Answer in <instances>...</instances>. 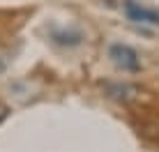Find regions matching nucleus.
Instances as JSON below:
<instances>
[{"mask_svg":"<svg viewBox=\"0 0 159 152\" xmlns=\"http://www.w3.org/2000/svg\"><path fill=\"white\" fill-rule=\"evenodd\" d=\"M108 58H111V62L116 65L118 69H122V72H139L141 69L139 53L127 44H113L108 48Z\"/></svg>","mask_w":159,"mask_h":152,"instance_id":"f257e3e1","label":"nucleus"},{"mask_svg":"<svg viewBox=\"0 0 159 152\" xmlns=\"http://www.w3.org/2000/svg\"><path fill=\"white\" fill-rule=\"evenodd\" d=\"M125 14H127V19H129V21H134V23L159 25V9L143 7V5L131 2V0H127V2H125Z\"/></svg>","mask_w":159,"mask_h":152,"instance_id":"f03ea898","label":"nucleus"},{"mask_svg":"<svg viewBox=\"0 0 159 152\" xmlns=\"http://www.w3.org/2000/svg\"><path fill=\"white\" fill-rule=\"evenodd\" d=\"M106 95L116 101H134L141 95L139 85L131 83H106Z\"/></svg>","mask_w":159,"mask_h":152,"instance_id":"7ed1b4c3","label":"nucleus"},{"mask_svg":"<svg viewBox=\"0 0 159 152\" xmlns=\"http://www.w3.org/2000/svg\"><path fill=\"white\" fill-rule=\"evenodd\" d=\"M53 42L62 46H79L83 42V32L76 28H67V30H53Z\"/></svg>","mask_w":159,"mask_h":152,"instance_id":"20e7f679","label":"nucleus"},{"mask_svg":"<svg viewBox=\"0 0 159 152\" xmlns=\"http://www.w3.org/2000/svg\"><path fill=\"white\" fill-rule=\"evenodd\" d=\"M9 113H12V111H9V106L0 101V124H2V122H5V120L9 118Z\"/></svg>","mask_w":159,"mask_h":152,"instance_id":"39448f33","label":"nucleus"},{"mask_svg":"<svg viewBox=\"0 0 159 152\" xmlns=\"http://www.w3.org/2000/svg\"><path fill=\"white\" fill-rule=\"evenodd\" d=\"M5 69H7V62H5V58H2V56H0V76H2V74H5Z\"/></svg>","mask_w":159,"mask_h":152,"instance_id":"423d86ee","label":"nucleus"}]
</instances>
